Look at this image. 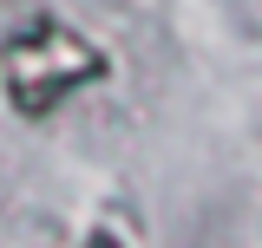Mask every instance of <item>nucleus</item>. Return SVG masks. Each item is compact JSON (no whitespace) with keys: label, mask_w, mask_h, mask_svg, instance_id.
<instances>
[{"label":"nucleus","mask_w":262,"mask_h":248,"mask_svg":"<svg viewBox=\"0 0 262 248\" xmlns=\"http://www.w3.org/2000/svg\"><path fill=\"white\" fill-rule=\"evenodd\" d=\"M105 72H112V59L79 27H66L59 13H46L33 0L0 7V85H7V105L27 124L53 118L72 92L98 85Z\"/></svg>","instance_id":"1"},{"label":"nucleus","mask_w":262,"mask_h":248,"mask_svg":"<svg viewBox=\"0 0 262 248\" xmlns=\"http://www.w3.org/2000/svg\"><path fill=\"white\" fill-rule=\"evenodd\" d=\"M85 248H118V235H112V229H98V235H92Z\"/></svg>","instance_id":"2"}]
</instances>
